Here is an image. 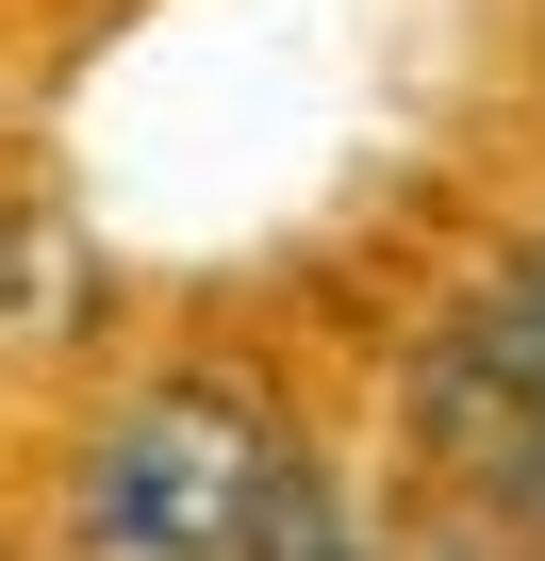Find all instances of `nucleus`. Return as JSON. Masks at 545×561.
Instances as JSON below:
<instances>
[{
  "instance_id": "nucleus-1",
  "label": "nucleus",
  "mask_w": 545,
  "mask_h": 561,
  "mask_svg": "<svg viewBox=\"0 0 545 561\" xmlns=\"http://www.w3.org/2000/svg\"><path fill=\"white\" fill-rule=\"evenodd\" d=\"M315 446L282 430V397L231 380V364H166L133 380L83 446H67V495H50V545L67 561H264L298 512Z\"/></svg>"
},
{
  "instance_id": "nucleus-2",
  "label": "nucleus",
  "mask_w": 545,
  "mask_h": 561,
  "mask_svg": "<svg viewBox=\"0 0 545 561\" xmlns=\"http://www.w3.org/2000/svg\"><path fill=\"white\" fill-rule=\"evenodd\" d=\"M413 446H430V479L463 495V528H496V545L545 561V397L512 380V347H496L479 314L413 364Z\"/></svg>"
},
{
  "instance_id": "nucleus-3",
  "label": "nucleus",
  "mask_w": 545,
  "mask_h": 561,
  "mask_svg": "<svg viewBox=\"0 0 545 561\" xmlns=\"http://www.w3.org/2000/svg\"><path fill=\"white\" fill-rule=\"evenodd\" d=\"M264 561H397V545H381L331 479H298V512H282V545H264Z\"/></svg>"
},
{
  "instance_id": "nucleus-4",
  "label": "nucleus",
  "mask_w": 545,
  "mask_h": 561,
  "mask_svg": "<svg viewBox=\"0 0 545 561\" xmlns=\"http://www.w3.org/2000/svg\"><path fill=\"white\" fill-rule=\"evenodd\" d=\"M413 561H529V545H496V528H446V545H413Z\"/></svg>"
}]
</instances>
